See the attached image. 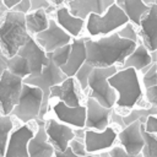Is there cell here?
<instances>
[{
  "label": "cell",
  "instance_id": "cell-12",
  "mask_svg": "<svg viewBox=\"0 0 157 157\" xmlns=\"http://www.w3.org/2000/svg\"><path fill=\"white\" fill-rule=\"evenodd\" d=\"M44 130L55 151L66 150L69 142L75 137L74 129L70 125L56 120L55 118L44 119Z\"/></svg>",
  "mask_w": 157,
  "mask_h": 157
},
{
  "label": "cell",
  "instance_id": "cell-22",
  "mask_svg": "<svg viewBox=\"0 0 157 157\" xmlns=\"http://www.w3.org/2000/svg\"><path fill=\"white\" fill-rule=\"evenodd\" d=\"M71 48L69 56L64 65L60 66V70L64 72L66 77L74 76L75 72L78 70V67L86 61V49H85V37H77L72 38L71 40Z\"/></svg>",
  "mask_w": 157,
  "mask_h": 157
},
{
  "label": "cell",
  "instance_id": "cell-19",
  "mask_svg": "<svg viewBox=\"0 0 157 157\" xmlns=\"http://www.w3.org/2000/svg\"><path fill=\"white\" fill-rule=\"evenodd\" d=\"M117 139L120 144V146L131 155L141 153L142 146H144V139L141 134V121L135 120L130 123L129 125L120 129V131L117 135Z\"/></svg>",
  "mask_w": 157,
  "mask_h": 157
},
{
  "label": "cell",
  "instance_id": "cell-46",
  "mask_svg": "<svg viewBox=\"0 0 157 157\" xmlns=\"http://www.w3.org/2000/svg\"><path fill=\"white\" fill-rule=\"evenodd\" d=\"M121 1H124V0H115V4H120Z\"/></svg>",
  "mask_w": 157,
  "mask_h": 157
},
{
  "label": "cell",
  "instance_id": "cell-3",
  "mask_svg": "<svg viewBox=\"0 0 157 157\" xmlns=\"http://www.w3.org/2000/svg\"><path fill=\"white\" fill-rule=\"evenodd\" d=\"M25 13L7 10L0 23V49L6 58L15 55L18 48L28 39Z\"/></svg>",
  "mask_w": 157,
  "mask_h": 157
},
{
  "label": "cell",
  "instance_id": "cell-36",
  "mask_svg": "<svg viewBox=\"0 0 157 157\" xmlns=\"http://www.w3.org/2000/svg\"><path fill=\"white\" fill-rule=\"evenodd\" d=\"M142 97H145L147 105H157V86L144 88Z\"/></svg>",
  "mask_w": 157,
  "mask_h": 157
},
{
  "label": "cell",
  "instance_id": "cell-16",
  "mask_svg": "<svg viewBox=\"0 0 157 157\" xmlns=\"http://www.w3.org/2000/svg\"><path fill=\"white\" fill-rule=\"evenodd\" d=\"M80 92L81 90L77 82L75 81L74 76H70V77H65L60 83L50 87L49 99L56 98L58 101H61L66 105L76 107V105L82 104Z\"/></svg>",
  "mask_w": 157,
  "mask_h": 157
},
{
  "label": "cell",
  "instance_id": "cell-14",
  "mask_svg": "<svg viewBox=\"0 0 157 157\" xmlns=\"http://www.w3.org/2000/svg\"><path fill=\"white\" fill-rule=\"evenodd\" d=\"M85 108H86L85 129H93L97 131H102L108 125H110V113L113 108L103 107L96 99L88 96L85 102Z\"/></svg>",
  "mask_w": 157,
  "mask_h": 157
},
{
  "label": "cell",
  "instance_id": "cell-44",
  "mask_svg": "<svg viewBox=\"0 0 157 157\" xmlns=\"http://www.w3.org/2000/svg\"><path fill=\"white\" fill-rule=\"evenodd\" d=\"M54 6H60V5H64L66 0H49Z\"/></svg>",
  "mask_w": 157,
  "mask_h": 157
},
{
  "label": "cell",
  "instance_id": "cell-32",
  "mask_svg": "<svg viewBox=\"0 0 157 157\" xmlns=\"http://www.w3.org/2000/svg\"><path fill=\"white\" fill-rule=\"evenodd\" d=\"M115 32H117V34H118L120 38L131 40V42H134V43H136V44L140 42L139 34H137V28H136L131 22L124 23V25L120 26Z\"/></svg>",
  "mask_w": 157,
  "mask_h": 157
},
{
  "label": "cell",
  "instance_id": "cell-25",
  "mask_svg": "<svg viewBox=\"0 0 157 157\" xmlns=\"http://www.w3.org/2000/svg\"><path fill=\"white\" fill-rule=\"evenodd\" d=\"M25 23H26L27 32L31 36H34L48 27L49 15H47L43 9L32 10L25 15Z\"/></svg>",
  "mask_w": 157,
  "mask_h": 157
},
{
  "label": "cell",
  "instance_id": "cell-17",
  "mask_svg": "<svg viewBox=\"0 0 157 157\" xmlns=\"http://www.w3.org/2000/svg\"><path fill=\"white\" fill-rule=\"evenodd\" d=\"M52 110L56 120L67 124L71 128H85V118H86L85 104L70 107L63 103L61 101H56L52 105Z\"/></svg>",
  "mask_w": 157,
  "mask_h": 157
},
{
  "label": "cell",
  "instance_id": "cell-29",
  "mask_svg": "<svg viewBox=\"0 0 157 157\" xmlns=\"http://www.w3.org/2000/svg\"><path fill=\"white\" fill-rule=\"evenodd\" d=\"M141 134L144 139V146L141 150L142 157H157V134L145 131L141 124Z\"/></svg>",
  "mask_w": 157,
  "mask_h": 157
},
{
  "label": "cell",
  "instance_id": "cell-1",
  "mask_svg": "<svg viewBox=\"0 0 157 157\" xmlns=\"http://www.w3.org/2000/svg\"><path fill=\"white\" fill-rule=\"evenodd\" d=\"M136 43L120 38L117 32L101 36L97 39L85 37L86 63L93 67L119 66L135 48Z\"/></svg>",
  "mask_w": 157,
  "mask_h": 157
},
{
  "label": "cell",
  "instance_id": "cell-24",
  "mask_svg": "<svg viewBox=\"0 0 157 157\" xmlns=\"http://www.w3.org/2000/svg\"><path fill=\"white\" fill-rule=\"evenodd\" d=\"M123 12L126 15L129 22H131L136 28L140 23L141 17L148 11L150 6L144 4L142 0H124L120 4H118Z\"/></svg>",
  "mask_w": 157,
  "mask_h": 157
},
{
  "label": "cell",
  "instance_id": "cell-30",
  "mask_svg": "<svg viewBox=\"0 0 157 157\" xmlns=\"http://www.w3.org/2000/svg\"><path fill=\"white\" fill-rule=\"evenodd\" d=\"M92 69H93V66H91L90 64H87L85 61L74 75V78L77 82L81 92H87L88 91L87 90L88 88V78H90V74H91Z\"/></svg>",
  "mask_w": 157,
  "mask_h": 157
},
{
  "label": "cell",
  "instance_id": "cell-6",
  "mask_svg": "<svg viewBox=\"0 0 157 157\" xmlns=\"http://www.w3.org/2000/svg\"><path fill=\"white\" fill-rule=\"evenodd\" d=\"M118 70V66L93 67L88 78V97L96 99L107 108H114L117 93L108 82V77Z\"/></svg>",
  "mask_w": 157,
  "mask_h": 157
},
{
  "label": "cell",
  "instance_id": "cell-13",
  "mask_svg": "<svg viewBox=\"0 0 157 157\" xmlns=\"http://www.w3.org/2000/svg\"><path fill=\"white\" fill-rule=\"evenodd\" d=\"M137 34L140 43H142L148 52L157 49V4L151 5L148 11L141 17L137 26Z\"/></svg>",
  "mask_w": 157,
  "mask_h": 157
},
{
  "label": "cell",
  "instance_id": "cell-28",
  "mask_svg": "<svg viewBox=\"0 0 157 157\" xmlns=\"http://www.w3.org/2000/svg\"><path fill=\"white\" fill-rule=\"evenodd\" d=\"M150 114H157V105H150V107H135L126 113L121 114L123 124L124 126L129 125L130 123L135 120H140L141 118H146Z\"/></svg>",
  "mask_w": 157,
  "mask_h": 157
},
{
  "label": "cell",
  "instance_id": "cell-47",
  "mask_svg": "<svg viewBox=\"0 0 157 157\" xmlns=\"http://www.w3.org/2000/svg\"><path fill=\"white\" fill-rule=\"evenodd\" d=\"M2 55H4V54H2V52H1V49H0V58H1Z\"/></svg>",
  "mask_w": 157,
  "mask_h": 157
},
{
  "label": "cell",
  "instance_id": "cell-38",
  "mask_svg": "<svg viewBox=\"0 0 157 157\" xmlns=\"http://www.w3.org/2000/svg\"><path fill=\"white\" fill-rule=\"evenodd\" d=\"M108 153L110 157H142L141 153H137V155H131V153H128L120 145L118 146H112L110 148H108Z\"/></svg>",
  "mask_w": 157,
  "mask_h": 157
},
{
  "label": "cell",
  "instance_id": "cell-9",
  "mask_svg": "<svg viewBox=\"0 0 157 157\" xmlns=\"http://www.w3.org/2000/svg\"><path fill=\"white\" fill-rule=\"evenodd\" d=\"M32 37L45 53H52L56 48L63 47L65 44H69L72 40V37L67 32H65L55 22V20L50 16H49L48 27L44 31H42V32H39Z\"/></svg>",
  "mask_w": 157,
  "mask_h": 157
},
{
  "label": "cell",
  "instance_id": "cell-21",
  "mask_svg": "<svg viewBox=\"0 0 157 157\" xmlns=\"http://www.w3.org/2000/svg\"><path fill=\"white\" fill-rule=\"evenodd\" d=\"M52 15H53V18L55 20V22L65 32H67L72 38H77L81 36L82 29L85 27V20L74 16L69 11V9L66 7L65 4L56 6Z\"/></svg>",
  "mask_w": 157,
  "mask_h": 157
},
{
  "label": "cell",
  "instance_id": "cell-2",
  "mask_svg": "<svg viewBox=\"0 0 157 157\" xmlns=\"http://www.w3.org/2000/svg\"><path fill=\"white\" fill-rule=\"evenodd\" d=\"M109 85L117 93L114 107L120 114L139 107L142 101L144 88L141 86L140 75L132 67L118 69L113 75L108 77Z\"/></svg>",
  "mask_w": 157,
  "mask_h": 157
},
{
  "label": "cell",
  "instance_id": "cell-31",
  "mask_svg": "<svg viewBox=\"0 0 157 157\" xmlns=\"http://www.w3.org/2000/svg\"><path fill=\"white\" fill-rule=\"evenodd\" d=\"M141 74H142V77L140 78V81H141L142 88L157 86V63H152Z\"/></svg>",
  "mask_w": 157,
  "mask_h": 157
},
{
  "label": "cell",
  "instance_id": "cell-42",
  "mask_svg": "<svg viewBox=\"0 0 157 157\" xmlns=\"http://www.w3.org/2000/svg\"><path fill=\"white\" fill-rule=\"evenodd\" d=\"M20 0H2V2H4V5L9 9V10H11L12 9V6L15 5V4H17Z\"/></svg>",
  "mask_w": 157,
  "mask_h": 157
},
{
  "label": "cell",
  "instance_id": "cell-41",
  "mask_svg": "<svg viewBox=\"0 0 157 157\" xmlns=\"http://www.w3.org/2000/svg\"><path fill=\"white\" fill-rule=\"evenodd\" d=\"M9 9L4 5V2H2V0H0V23H1V20H2V17H4V15L6 13V11H7Z\"/></svg>",
  "mask_w": 157,
  "mask_h": 157
},
{
  "label": "cell",
  "instance_id": "cell-34",
  "mask_svg": "<svg viewBox=\"0 0 157 157\" xmlns=\"http://www.w3.org/2000/svg\"><path fill=\"white\" fill-rule=\"evenodd\" d=\"M31 2V11L43 9L47 15H52L56 6H54L49 0H29Z\"/></svg>",
  "mask_w": 157,
  "mask_h": 157
},
{
  "label": "cell",
  "instance_id": "cell-20",
  "mask_svg": "<svg viewBox=\"0 0 157 157\" xmlns=\"http://www.w3.org/2000/svg\"><path fill=\"white\" fill-rule=\"evenodd\" d=\"M115 0H66L65 5L69 11L82 20H86L90 13L102 15Z\"/></svg>",
  "mask_w": 157,
  "mask_h": 157
},
{
  "label": "cell",
  "instance_id": "cell-33",
  "mask_svg": "<svg viewBox=\"0 0 157 157\" xmlns=\"http://www.w3.org/2000/svg\"><path fill=\"white\" fill-rule=\"evenodd\" d=\"M70 48H71V44H65L63 47H59L56 48L55 50H53L52 53H48V56L49 59L56 65V66H61L65 64L67 56H69V53H70Z\"/></svg>",
  "mask_w": 157,
  "mask_h": 157
},
{
  "label": "cell",
  "instance_id": "cell-48",
  "mask_svg": "<svg viewBox=\"0 0 157 157\" xmlns=\"http://www.w3.org/2000/svg\"><path fill=\"white\" fill-rule=\"evenodd\" d=\"M0 115H1V113H0Z\"/></svg>",
  "mask_w": 157,
  "mask_h": 157
},
{
  "label": "cell",
  "instance_id": "cell-23",
  "mask_svg": "<svg viewBox=\"0 0 157 157\" xmlns=\"http://www.w3.org/2000/svg\"><path fill=\"white\" fill-rule=\"evenodd\" d=\"M152 64V58L147 48L142 43H137L135 48L130 52V54L124 59L123 64L119 66V69L124 67H132L139 74H141L145 69H147Z\"/></svg>",
  "mask_w": 157,
  "mask_h": 157
},
{
  "label": "cell",
  "instance_id": "cell-4",
  "mask_svg": "<svg viewBox=\"0 0 157 157\" xmlns=\"http://www.w3.org/2000/svg\"><path fill=\"white\" fill-rule=\"evenodd\" d=\"M129 22L126 15L118 4H112L102 15L90 13L85 20L88 37H101L115 32L120 26Z\"/></svg>",
  "mask_w": 157,
  "mask_h": 157
},
{
  "label": "cell",
  "instance_id": "cell-39",
  "mask_svg": "<svg viewBox=\"0 0 157 157\" xmlns=\"http://www.w3.org/2000/svg\"><path fill=\"white\" fill-rule=\"evenodd\" d=\"M53 157H98V155L97 153H88L86 156H77L69 147H66V150H64V151H54Z\"/></svg>",
  "mask_w": 157,
  "mask_h": 157
},
{
  "label": "cell",
  "instance_id": "cell-26",
  "mask_svg": "<svg viewBox=\"0 0 157 157\" xmlns=\"http://www.w3.org/2000/svg\"><path fill=\"white\" fill-rule=\"evenodd\" d=\"M5 69L7 71H10L11 74L21 77V78H23V77H26L27 75L31 74L26 59L20 56L18 54H15L10 58L5 56Z\"/></svg>",
  "mask_w": 157,
  "mask_h": 157
},
{
  "label": "cell",
  "instance_id": "cell-37",
  "mask_svg": "<svg viewBox=\"0 0 157 157\" xmlns=\"http://www.w3.org/2000/svg\"><path fill=\"white\" fill-rule=\"evenodd\" d=\"M141 124H142L145 131L151 132V134H157V117H156V114L147 115L145 121Z\"/></svg>",
  "mask_w": 157,
  "mask_h": 157
},
{
  "label": "cell",
  "instance_id": "cell-35",
  "mask_svg": "<svg viewBox=\"0 0 157 157\" xmlns=\"http://www.w3.org/2000/svg\"><path fill=\"white\" fill-rule=\"evenodd\" d=\"M67 147H69V148H70L75 155H77V156H86V155H88V153H87V151H86V148H85L83 139L74 137V139L69 142Z\"/></svg>",
  "mask_w": 157,
  "mask_h": 157
},
{
  "label": "cell",
  "instance_id": "cell-45",
  "mask_svg": "<svg viewBox=\"0 0 157 157\" xmlns=\"http://www.w3.org/2000/svg\"><path fill=\"white\" fill-rule=\"evenodd\" d=\"M142 2L150 6V5H153V4H156V2H157V0H142Z\"/></svg>",
  "mask_w": 157,
  "mask_h": 157
},
{
  "label": "cell",
  "instance_id": "cell-40",
  "mask_svg": "<svg viewBox=\"0 0 157 157\" xmlns=\"http://www.w3.org/2000/svg\"><path fill=\"white\" fill-rule=\"evenodd\" d=\"M11 10H13V11H17V12H21V13H27V12H29L31 11V2H29V0H20L17 4H15L13 6H12V9Z\"/></svg>",
  "mask_w": 157,
  "mask_h": 157
},
{
  "label": "cell",
  "instance_id": "cell-11",
  "mask_svg": "<svg viewBox=\"0 0 157 157\" xmlns=\"http://www.w3.org/2000/svg\"><path fill=\"white\" fill-rule=\"evenodd\" d=\"M118 131L108 125L104 130L97 131L93 129H85L83 144L87 153H98L110 148L117 141Z\"/></svg>",
  "mask_w": 157,
  "mask_h": 157
},
{
  "label": "cell",
  "instance_id": "cell-18",
  "mask_svg": "<svg viewBox=\"0 0 157 157\" xmlns=\"http://www.w3.org/2000/svg\"><path fill=\"white\" fill-rule=\"evenodd\" d=\"M36 126L34 134L27 145L28 157H53L55 150L47 137L44 130V119H37Z\"/></svg>",
  "mask_w": 157,
  "mask_h": 157
},
{
  "label": "cell",
  "instance_id": "cell-8",
  "mask_svg": "<svg viewBox=\"0 0 157 157\" xmlns=\"http://www.w3.org/2000/svg\"><path fill=\"white\" fill-rule=\"evenodd\" d=\"M22 78L11 74L6 69L0 76V113L11 114L15 104L18 101L22 90Z\"/></svg>",
  "mask_w": 157,
  "mask_h": 157
},
{
  "label": "cell",
  "instance_id": "cell-10",
  "mask_svg": "<svg viewBox=\"0 0 157 157\" xmlns=\"http://www.w3.org/2000/svg\"><path fill=\"white\" fill-rule=\"evenodd\" d=\"M34 130L29 123H23L22 125L11 130L4 157H28L27 145L29 139L33 136Z\"/></svg>",
  "mask_w": 157,
  "mask_h": 157
},
{
  "label": "cell",
  "instance_id": "cell-15",
  "mask_svg": "<svg viewBox=\"0 0 157 157\" xmlns=\"http://www.w3.org/2000/svg\"><path fill=\"white\" fill-rule=\"evenodd\" d=\"M16 54H18L20 56L26 59L31 74L40 72L42 69L49 63L48 53H45L37 44V42L33 39L32 36H29L28 39L18 48Z\"/></svg>",
  "mask_w": 157,
  "mask_h": 157
},
{
  "label": "cell",
  "instance_id": "cell-27",
  "mask_svg": "<svg viewBox=\"0 0 157 157\" xmlns=\"http://www.w3.org/2000/svg\"><path fill=\"white\" fill-rule=\"evenodd\" d=\"M13 128H15V118L11 114H1L0 115V157H4L9 135Z\"/></svg>",
  "mask_w": 157,
  "mask_h": 157
},
{
  "label": "cell",
  "instance_id": "cell-43",
  "mask_svg": "<svg viewBox=\"0 0 157 157\" xmlns=\"http://www.w3.org/2000/svg\"><path fill=\"white\" fill-rule=\"evenodd\" d=\"M4 69H5V55H2L0 58V76H1V72Z\"/></svg>",
  "mask_w": 157,
  "mask_h": 157
},
{
  "label": "cell",
  "instance_id": "cell-7",
  "mask_svg": "<svg viewBox=\"0 0 157 157\" xmlns=\"http://www.w3.org/2000/svg\"><path fill=\"white\" fill-rule=\"evenodd\" d=\"M43 102L42 91L31 85H22V90L18 97L17 103L11 110V115L23 123H31L39 119L40 107Z\"/></svg>",
  "mask_w": 157,
  "mask_h": 157
},
{
  "label": "cell",
  "instance_id": "cell-5",
  "mask_svg": "<svg viewBox=\"0 0 157 157\" xmlns=\"http://www.w3.org/2000/svg\"><path fill=\"white\" fill-rule=\"evenodd\" d=\"M65 77L66 76L60 70V67L56 66L49 59V63L42 69L40 72L29 74V75H27L26 77L22 78L23 83L31 85V86H36L43 93V102H42V107H40L39 119H44L47 113H49V109H50V99H49L50 87L54 86V85L60 83Z\"/></svg>",
  "mask_w": 157,
  "mask_h": 157
}]
</instances>
